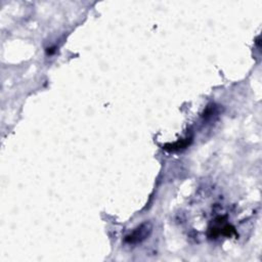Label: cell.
Listing matches in <instances>:
<instances>
[{"instance_id": "obj_1", "label": "cell", "mask_w": 262, "mask_h": 262, "mask_svg": "<svg viewBox=\"0 0 262 262\" xmlns=\"http://www.w3.org/2000/svg\"><path fill=\"white\" fill-rule=\"evenodd\" d=\"M151 231V225L149 223H143L135 228L130 234L125 237V242L128 244H137L142 242L148 236Z\"/></svg>"}]
</instances>
